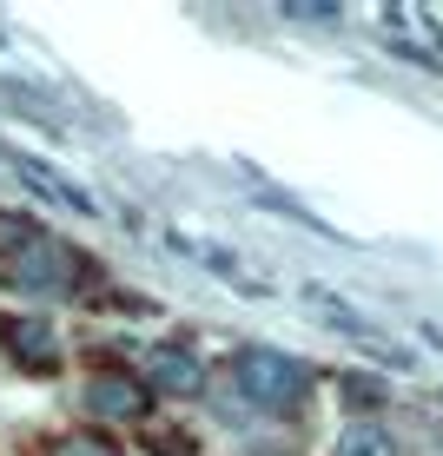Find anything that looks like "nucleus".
<instances>
[{
    "instance_id": "f03ea898",
    "label": "nucleus",
    "mask_w": 443,
    "mask_h": 456,
    "mask_svg": "<svg viewBox=\"0 0 443 456\" xmlns=\"http://www.w3.org/2000/svg\"><path fill=\"white\" fill-rule=\"evenodd\" d=\"M232 384L245 390V411H265V417H291L311 397V370L298 357L272 351V344H251V351L232 357Z\"/></svg>"
},
{
    "instance_id": "f257e3e1",
    "label": "nucleus",
    "mask_w": 443,
    "mask_h": 456,
    "mask_svg": "<svg viewBox=\"0 0 443 456\" xmlns=\"http://www.w3.org/2000/svg\"><path fill=\"white\" fill-rule=\"evenodd\" d=\"M80 278H86V265L73 258L46 225H34V218H21V212H0V285L7 291L80 297Z\"/></svg>"
},
{
    "instance_id": "39448f33",
    "label": "nucleus",
    "mask_w": 443,
    "mask_h": 456,
    "mask_svg": "<svg viewBox=\"0 0 443 456\" xmlns=\"http://www.w3.org/2000/svg\"><path fill=\"white\" fill-rule=\"evenodd\" d=\"M7 351L21 357L27 370H60V338H53V324H40V318H13L7 324Z\"/></svg>"
},
{
    "instance_id": "7ed1b4c3",
    "label": "nucleus",
    "mask_w": 443,
    "mask_h": 456,
    "mask_svg": "<svg viewBox=\"0 0 443 456\" xmlns=\"http://www.w3.org/2000/svg\"><path fill=\"white\" fill-rule=\"evenodd\" d=\"M133 377L146 390H166V397L205 390V370H199V357L185 351V344H146V351H133Z\"/></svg>"
},
{
    "instance_id": "20e7f679",
    "label": "nucleus",
    "mask_w": 443,
    "mask_h": 456,
    "mask_svg": "<svg viewBox=\"0 0 443 456\" xmlns=\"http://www.w3.org/2000/svg\"><path fill=\"white\" fill-rule=\"evenodd\" d=\"M86 417H106V423H139L146 417V384H139L133 370H93L86 377Z\"/></svg>"
},
{
    "instance_id": "6e6552de",
    "label": "nucleus",
    "mask_w": 443,
    "mask_h": 456,
    "mask_svg": "<svg viewBox=\"0 0 443 456\" xmlns=\"http://www.w3.org/2000/svg\"><path fill=\"white\" fill-rule=\"evenodd\" d=\"M53 456H119V450L106 444V436H67V444H60Z\"/></svg>"
},
{
    "instance_id": "0eeeda50",
    "label": "nucleus",
    "mask_w": 443,
    "mask_h": 456,
    "mask_svg": "<svg viewBox=\"0 0 443 456\" xmlns=\"http://www.w3.org/2000/svg\"><path fill=\"white\" fill-rule=\"evenodd\" d=\"M344 403H357V411H377V403H384V390H377L371 377H344Z\"/></svg>"
},
{
    "instance_id": "1a4fd4ad",
    "label": "nucleus",
    "mask_w": 443,
    "mask_h": 456,
    "mask_svg": "<svg viewBox=\"0 0 443 456\" xmlns=\"http://www.w3.org/2000/svg\"><path fill=\"white\" fill-rule=\"evenodd\" d=\"M284 20H305V27H338V7H284Z\"/></svg>"
},
{
    "instance_id": "423d86ee",
    "label": "nucleus",
    "mask_w": 443,
    "mask_h": 456,
    "mask_svg": "<svg viewBox=\"0 0 443 456\" xmlns=\"http://www.w3.org/2000/svg\"><path fill=\"white\" fill-rule=\"evenodd\" d=\"M338 456H398V444H390V430L377 417H357V423H344Z\"/></svg>"
}]
</instances>
